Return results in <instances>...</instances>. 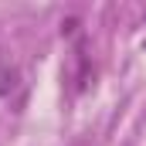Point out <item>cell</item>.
Wrapping results in <instances>:
<instances>
[{"label": "cell", "instance_id": "cell-1", "mask_svg": "<svg viewBox=\"0 0 146 146\" xmlns=\"http://www.w3.org/2000/svg\"><path fill=\"white\" fill-rule=\"evenodd\" d=\"M75 61H78V92H85V88L95 82V65H92V58H88V51H85V41H78Z\"/></svg>", "mask_w": 146, "mask_h": 146}, {"label": "cell", "instance_id": "cell-2", "mask_svg": "<svg viewBox=\"0 0 146 146\" xmlns=\"http://www.w3.org/2000/svg\"><path fill=\"white\" fill-rule=\"evenodd\" d=\"M14 85H17V72H14V68H10V72H7V68H0V95H7Z\"/></svg>", "mask_w": 146, "mask_h": 146}, {"label": "cell", "instance_id": "cell-3", "mask_svg": "<svg viewBox=\"0 0 146 146\" xmlns=\"http://www.w3.org/2000/svg\"><path fill=\"white\" fill-rule=\"evenodd\" d=\"M75 27H78V21H75V17H68V21L61 24V34H75Z\"/></svg>", "mask_w": 146, "mask_h": 146}]
</instances>
